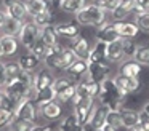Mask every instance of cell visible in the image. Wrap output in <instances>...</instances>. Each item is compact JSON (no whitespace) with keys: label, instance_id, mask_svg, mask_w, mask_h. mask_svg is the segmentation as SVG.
<instances>
[{"label":"cell","instance_id":"cell-1","mask_svg":"<svg viewBox=\"0 0 149 131\" xmlns=\"http://www.w3.org/2000/svg\"><path fill=\"white\" fill-rule=\"evenodd\" d=\"M106 10L96 6L95 3H87L82 10H79L75 13V21H77L79 26H101L103 22L107 21L106 16Z\"/></svg>","mask_w":149,"mask_h":131},{"label":"cell","instance_id":"cell-2","mask_svg":"<svg viewBox=\"0 0 149 131\" xmlns=\"http://www.w3.org/2000/svg\"><path fill=\"white\" fill-rule=\"evenodd\" d=\"M18 37H19V43L23 45L27 51H31L32 46L37 43V40L40 38V29L37 27L32 21L23 22V27H21Z\"/></svg>","mask_w":149,"mask_h":131},{"label":"cell","instance_id":"cell-3","mask_svg":"<svg viewBox=\"0 0 149 131\" xmlns=\"http://www.w3.org/2000/svg\"><path fill=\"white\" fill-rule=\"evenodd\" d=\"M93 107H95V98H82L77 104H74V115L80 126L88 125V118L93 112Z\"/></svg>","mask_w":149,"mask_h":131},{"label":"cell","instance_id":"cell-4","mask_svg":"<svg viewBox=\"0 0 149 131\" xmlns=\"http://www.w3.org/2000/svg\"><path fill=\"white\" fill-rule=\"evenodd\" d=\"M116 86L123 93L125 96H130L133 93H138L141 89V82L138 78H133V77H125L122 73H117L116 77H112Z\"/></svg>","mask_w":149,"mask_h":131},{"label":"cell","instance_id":"cell-5","mask_svg":"<svg viewBox=\"0 0 149 131\" xmlns=\"http://www.w3.org/2000/svg\"><path fill=\"white\" fill-rule=\"evenodd\" d=\"M13 112H15V117L21 118V120H27V121H32V123H36L37 120V109L31 99H23L21 102H18L16 107L13 109Z\"/></svg>","mask_w":149,"mask_h":131},{"label":"cell","instance_id":"cell-6","mask_svg":"<svg viewBox=\"0 0 149 131\" xmlns=\"http://www.w3.org/2000/svg\"><path fill=\"white\" fill-rule=\"evenodd\" d=\"M2 5H3V11L7 13L8 18L19 19V21L26 19L27 10H26V5L23 2H19V0H3Z\"/></svg>","mask_w":149,"mask_h":131},{"label":"cell","instance_id":"cell-7","mask_svg":"<svg viewBox=\"0 0 149 131\" xmlns=\"http://www.w3.org/2000/svg\"><path fill=\"white\" fill-rule=\"evenodd\" d=\"M109 73H111V66L107 64V61H101V62H90L88 64V70L85 75L90 80H93V82L100 83L101 80L109 77Z\"/></svg>","mask_w":149,"mask_h":131},{"label":"cell","instance_id":"cell-8","mask_svg":"<svg viewBox=\"0 0 149 131\" xmlns=\"http://www.w3.org/2000/svg\"><path fill=\"white\" fill-rule=\"evenodd\" d=\"M109 105L107 104H100V105H95L93 112H91L90 118H88V126L91 130H100L104 123H106V117H107V112H109Z\"/></svg>","mask_w":149,"mask_h":131},{"label":"cell","instance_id":"cell-9","mask_svg":"<svg viewBox=\"0 0 149 131\" xmlns=\"http://www.w3.org/2000/svg\"><path fill=\"white\" fill-rule=\"evenodd\" d=\"M61 56H63V46L61 45H53L47 46V53L43 56L45 66L48 69H61Z\"/></svg>","mask_w":149,"mask_h":131},{"label":"cell","instance_id":"cell-10","mask_svg":"<svg viewBox=\"0 0 149 131\" xmlns=\"http://www.w3.org/2000/svg\"><path fill=\"white\" fill-rule=\"evenodd\" d=\"M123 59H125V53H123V46H122V38H117V40L106 45L107 62H122Z\"/></svg>","mask_w":149,"mask_h":131},{"label":"cell","instance_id":"cell-11","mask_svg":"<svg viewBox=\"0 0 149 131\" xmlns=\"http://www.w3.org/2000/svg\"><path fill=\"white\" fill-rule=\"evenodd\" d=\"M39 112L47 121H55L63 115V107H61V104H59V101L58 102L52 101V102L39 105Z\"/></svg>","mask_w":149,"mask_h":131},{"label":"cell","instance_id":"cell-12","mask_svg":"<svg viewBox=\"0 0 149 131\" xmlns=\"http://www.w3.org/2000/svg\"><path fill=\"white\" fill-rule=\"evenodd\" d=\"M53 80H55V77H53L52 70H50L48 67L39 69L37 73L34 75V89H36V93L40 91V89H43V88H47V86H52Z\"/></svg>","mask_w":149,"mask_h":131},{"label":"cell","instance_id":"cell-13","mask_svg":"<svg viewBox=\"0 0 149 131\" xmlns=\"http://www.w3.org/2000/svg\"><path fill=\"white\" fill-rule=\"evenodd\" d=\"M117 38H120V37H119V34L116 32V29H114V22L106 21V22H103L101 26H98L96 40L104 42V43H111V42L117 40Z\"/></svg>","mask_w":149,"mask_h":131},{"label":"cell","instance_id":"cell-14","mask_svg":"<svg viewBox=\"0 0 149 131\" xmlns=\"http://www.w3.org/2000/svg\"><path fill=\"white\" fill-rule=\"evenodd\" d=\"M114 29L120 38H135L139 34L138 26L128 21H114Z\"/></svg>","mask_w":149,"mask_h":131},{"label":"cell","instance_id":"cell-15","mask_svg":"<svg viewBox=\"0 0 149 131\" xmlns=\"http://www.w3.org/2000/svg\"><path fill=\"white\" fill-rule=\"evenodd\" d=\"M135 11V0H120V3L111 11L114 21H125L127 16Z\"/></svg>","mask_w":149,"mask_h":131},{"label":"cell","instance_id":"cell-16","mask_svg":"<svg viewBox=\"0 0 149 131\" xmlns=\"http://www.w3.org/2000/svg\"><path fill=\"white\" fill-rule=\"evenodd\" d=\"M120 115H122V121H123V128L127 130H133L135 126H138L139 123V118H141V114L135 109H130V107H119Z\"/></svg>","mask_w":149,"mask_h":131},{"label":"cell","instance_id":"cell-17","mask_svg":"<svg viewBox=\"0 0 149 131\" xmlns=\"http://www.w3.org/2000/svg\"><path fill=\"white\" fill-rule=\"evenodd\" d=\"M141 70H143V66L139 62H136L135 59H123L117 73H122V75H125V77L138 78L139 73H141Z\"/></svg>","mask_w":149,"mask_h":131},{"label":"cell","instance_id":"cell-18","mask_svg":"<svg viewBox=\"0 0 149 131\" xmlns=\"http://www.w3.org/2000/svg\"><path fill=\"white\" fill-rule=\"evenodd\" d=\"M0 43L3 46L5 56H15L19 50V42L15 35H8V34H2L0 35Z\"/></svg>","mask_w":149,"mask_h":131},{"label":"cell","instance_id":"cell-19","mask_svg":"<svg viewBox=\"0 0 149 131\" xmlns=\"http://www.w3.org/2000/svg\"><path fill=\"white\" fill-rule=\"evenodd\" d=\"M72 51L75 53V56L79 58V59H85L87 61L88 54H90V45H88L87 38L80 37V35H77V37L72 40Z\"/></svg>","mask_w":149,"mask_h":131},{"label":"cell","instance_id":"cell-20","mask_svg":"<svg viewBox=\"0 0 149 131\" xmlns=\"http://www.w3.org/2000/svg\"><path fill=\"white\" fill-rule=\"evenodd\" d=\"M106 45L104 42L96 40V43L90 48V54L87 58V62H101V61H106Z\"/></svg>","mask_w":149,"mask_h":131},{"label":"cell","instance_id":"cell-21","mask_svg":"<svg viewBox=\"0 0 149 131\" xmlns=\"http://www.w3.org/2000/svg\"><path fill=\"white\" fill-rule=\"evenodd\" d=\"M55 30L58 35H63V37H68V38H74L79 35L80 27H79L77 21L75 22H61V24L55 26Z\"/></svg>","mask_w":149,"mask_h":131},{"label":"cell","instance_id":"cell-22","mask_svg":"<svg viewBox=\"0 0 149 131\" xmlns=\"http://www.w3.org/2000/svg\"><path fill=\"white\" fill-rule=\"evenodd\" d=\"M88 70V64L85 59H75L74 64H71V66L66 69V72H68L69 77H72V78H82V77L87 73Z\"/></svg>","mask_w":149,"mask_h":131},{"label":"cell","instance_id":"cell-23","mask_svg":"<svg viewBox=\"0 0 149 131\" xmlns=\"http://www.w3.org/2000/svg\"><path fill=\"white\" fill-rule=\"evenodd\" d=\"M53 21H55V15H53V11H52V8H50V6L45 10V11H42V13H39V15L32 16V22L39 29H43V27L52 26Z\"/></svg>","mask_w":149,"mask_h":131},{"label":"cell","instance_id":"cell-24","mask_svg":"<svg viewBox=\"0 0 149 131\" xmlns=\"http://www.w3.org/2000/svg\"><path fill=\"white\" fill-rule=\"evenodd\" d=\"M18 62H19V66H21V69H23V70H26V72H32V70H36L37 67H39L40 59L34 53H31V51H29V53L19 56Z\"/></svg>","mask_w":149,"mask_h":131},{"label":"cell","instance_id":"cell-25","mask_svg":"<svg viewBox=\"0 0 149 131\" xmlns=\"http://www.w3.org/2000/svg\"><path fill=\"white\" fill-rule=\"evenodd\" d=\"M24 5H26V10H27V16H36L48 8L47 0H26Z\"/></svg>","mask_w":149,"mask_h":131},{"label":"cell","instance_id":"cell-26","mask_svg":"<svg viewBox=\"0 0 149 131\" xmlns=\"http://www.w3.org/2000/svg\"><path fill=\"white\" fill-rule=\"evenodd\" d=\"M58 38H59V35L56 34V30H55L53 26H48V27L40 29V40H42L47 46L58 45Z\"/></svg>","mask_w":149,"mask_h":131},{"label":"cell","instance_id":"cell-27","mask_svg":"<svg viewBox=\"0 0 149 131\" xmlns=\"http://www.w3.org/2000/svg\"><path fill=\"white\" fill-rule=\"evenodd\" d=\"M34 99H36L37 105L47 104V102H52V101H55V99H56V91L53 89V86H47V88L37 91L36 96H34Z\"/></svg>","mask_w":149,"mask_h":131},{"label":"cell","instance_id":"cell-28","mask_svg":"<svg viewBox=\"0 0 149 131\" xmlns=\"http://www.w3.org/2000/svg\"><path fill=\"white\" fill-rule=\"evenodd\" d=\"M88 3V0H61L59 8L66 13H77Z\"/></svg>","mask_w":149,"mask_h":131},{"label":"cell","instance_id":"cell-29","mask_svg":"<svg viewBox=\"0 0 149 131\" xmlns=\"http://www.w3.org/2000/svg\"><path fill=\"white\" fill-rule=\"evenodd\" d=\"M23 22H24V21H19V19L7 18V21H5L3 27H2V30H3V34L15 35V37H16V35L19 34L21 27H23Z\"/></svg>","mask_w":149,"mask_h":131},{"label":"cell","instance_id":"cell-30","mask_svg":"<svg viewBox=\"0 0 149 131\" xmlns=\"http://www.w3.org/2000/svg\"><path fill=\"white\" fill-rule=\"evenodd\" d=\"M133 59L141 66H149V45H138L133 54Z\"/></svg>","mask_w":149,"mask_h":131},{"label":"cell","instance_id":"cell-31","mask_svg":"<svg viewBox=\"0 0 149 131\" xmlns=\"http://www.w3.org/2000/svg\"><path fill=\"white\" fill-rule=\"evenodd\" d=\"M106 123H109L111 126L117 128H123V121H122V115H120V110L116 107H111L109 112H107V117H106Z\"/></svg>","mask_w":149,"mask_h":131},{"label":"cell","instance_id":"cell-32","mask_svg":"<svg viewBox=\"0 0 149 131\" xmlns=\"http://www.w3.org/2000/svg\"><path fill=\"white\" fill-rule=\"evenodd\" d=\"M34 125H36V123H32V121L21 120V118L15 117L13 120H11V123L8 125V130H10V131H31Z\"/></svg>","mask_w":149,"mask_h":131},{"label":"cell","instance_id":"cell-33","mask_svg":"<svg viewBox=\"0 0 149 131\" xmlns=\"http://www.w3.org/2000/svg\"><path fill=\"white\" fill-rule=\"evenodd\" d=\"M80 126L75 118V115H68V117L63 118V121L59 123V131H77V128Z\"/></svg>","mask_w":149,"mask_h":131},{"label":"cell","instance_id":"cell-34","mask_svg":"<svg viewBox=\"0 0 149 131\" xmlns=\"http://www.w3.org/2000/svg\"><path fill=\"white\" fill-rule=\"evenodd\" d=\"M21 66L18 61H10V62H5V73H7V82L11 78H16L21 73Z\"/></svg>","mask_w":149,"mask_h":131},{"label":"cell","instance_id":"cell-35","mask_svg":"<svg viewBox=\"0 0 149 131\" xmlns=\"http://www.w3.org/2000/svg\"><path fill=\"white\" fill-rule=\"evenodd\" d=\"M13 118H15V112L11 109H7V107H2L0 105V130L8 128V125L11 123Z\"/></svg>","mask_w":149,"mask_h":131},{"label":"cell","instance_id":"cell-36","mask_svg":"<svg viewBox=\"0 0 149 131\" xmlns=\"http://www.w3.org/2000/svg\"><path fill=\"white\" fill-rule=\"evenodd\" d=\"M75 59H77V56H75V53L72 51V48H63V56H61V69L66 70L71 64L75 62Z\"/></svg>","mask_w":149,"mask_h":131},{"label":"cell","instance_id":"cell-37","mask_svg":"<svg viewBox=\"0 0 149 131\" xmlns=\"http://www.w3.org/2000/svg\"><path fill=\"white\" fill-rule=\"evenodd\" d=\"M135 22L138 26V29L144 34H149V11L148 13H143V15H136L135 16Z\"/></svg>","mask_w":149,"mask_h":131},{"label":"cell","instance_id":"cell-38","mask_svg":"<svg viewBox=\"0 0 149 131\" xmlns=\"http://www.w3.org/2000/svg\"><path fill=\"white\" fill-rule=\"evenodd\" d=\"M122 46H123V53H125V59H133V54L138 45L133 42V38H122Z\"/></svg>","mask_w":149,"mask_h":131},{"label":"cell","instance_id":"cell-39","mask_svg":"<svg viewBox=\"0 0 149 131\" xmlns=\"http://www.w3.org/2000/svg\"><path fill=\"white\" fill-rule=\"evenodd\" d=\"M74 94H75V83H72V85L68 86L66 89L59 91L58 94H56V99H58L59 102H69V101H72Z\"/></svg>","mask_w":149,"mask_h":131},{"label":"cell","instance_id":"cell-40","mask_svg":"<svg viewBox=\"0 0 149 131\" xmlns=\"http://www.w3.org/2000/svg\"><path fill=\"white\" fill-rule=\"evenodd\" d=\"M72 85V80L68 78V77H58V78L53 80V89L56 91V94H58L59 91H63V89H66L68 86Z\"/></svg>","mask_w":149,"mask_h":131},{"label":"cell","instance_id":"cell-41","mask_svg":"<svg viewBox=\"0 0 149 131\" xmlns=\"http://www.w3.org/2000/svg\"><path fill=\"white\" fill-rule=\"evenodd\" d=\"M91 3H95L96 6H100V8L106 10L107 13H111L120 3V0H91Z\"/></svg>","mask_w":149,"mask_h":131},{"label":"cell","instance_id":"cell-42","mask_svg":"<svg viewBox=\"0 0 149 131\" xmlns=\"http://www.w3.org/2000/svg\"><path fill=\"white\" fill-rule=\"evenodd\" d=\"M31 53H34L37 58H39V59H43V56H45V53H47V45H45V43H43V42L39 38V40H37V43L32 46Z\"/></svg>","mask_w":149,"mask_h":131},{"label":"cell","instance_id":"cell-43","mask_svg":"<svg viewBox=\"0 0 149 131\" xmlns=\"http://www.w3.org/2000/svg\"><path fill=\"white\" fill-rule=\"evenodd\" d=\"M135 11H136V15L148 13L149 11V0H135Z\"/></svg>","mask_w":149,"mask_h":131},{"label":"cell","instance_id":"cell-44","mask_svg":"<svg viewBox=\"0 0 149 131\" xmlns=\"http://www.w3.org/2000/svg\"><path fill=\"white\" fill-rule=\"evenodd\" d=\"M138 126L141 128V130H144V131H149V115H146V114L141 112V118H139Z\"/></svg>","mask_w":149,"mask_h":131},{"label":"cell","instance_id":"cell-45","mask_svg":"<svg viewBox=\"0 0 149 131\" xmlns=\"http://www.w3.org/2000/svg\"><path fill=\"white\" fill-rule=\"evenodd\" d=\"M7 83V73H5V62L0 61V88H3Z\"/></svg>","mask_w":149,"mask_h":131},{"label":"cell","instance_id":"cell-46","mask_svg":"<svg viewBox=\"0 0 149 131\" xmlns=\"http://www.w3.org/2000/svg\"><path fill=\"white\" fill-rule=\"evenodd\" d=\"M31 131H53L50 126H45V125H34Z\"/></svg>","mask_w":149,"mask_h":131},{"label":"cell","instance_id":"cell-47","mask_svg":"<svg viewBox=\"0 0 149 131\" xmlns=\"http://www.w3.org/2000/svg\"><path fill=\"white\" fill-rule=\"evenodd\" d=\"M7 18H8V16H7V13H5L3 10L0 8V29L3 27V24H5V21H7Z\"/></svg>","mask_w":149,"mask_h":131},{"label":"cell","instance_id":"cell-48","mask_svg":"<svg viewBox=\"0 0 149 131\" xmlns=\"http://www.w3.org/2000/svg\"><path fill=\"white\" fill-rule=\"evenodd\" d=\"M100 130H101V131H117V128H114V126H111V125H109V123H104V125H103V126H101V128H100Z\"/></svg>","mask_w":149,"mask_h":131},{"label":"cell","instance_id":"cell-49","mask_svg":"<svg viewBox=\"0 0 149 131\" xmlns=\"http://www.w3.org/2000/svg\"><path fill=\"white\" fill-rule=\"evenodd\" d=\"M143 114L149 115V102H146V104H144V107H143Z\"/></svg>","mask_w":149,"mask_h":131},{"label":"cell","instance_id":"cell-50","mask_svg":"<svg viewBox=\"0 0 149 131\" xmlns=\"http://www.w3.org/2000/svg\"><path fill=\"white\" fill-rule=\"evenodd\" d=\"M5 56V51H3V46H2V43H0V59Z\"/></svg>","mask_w":149,"mask_h":131},{"label":"cell","instance_id":"cell-51","mask_svg":"<svg viewBox=\"0 0 149 131\" xmlns=\"http://www.w3.org/2000/svg\"><path fill=\"white\" fill-rule=\"evenodd\" d=\"M50 3H53V5H59V3H61V0H50Z\"/></svg>","mask_w":149,"mask_h":131},{"label":"cell","instance_id":"cell-52","mask_svg":"<svg viewBox=\"0 0 149 131\" xmlns=\"http://www.w3.org/2000/svg\"><path fill=\"white\" fill-rule=\"evenodd\" d=\"M130 131H144V130H141V128H139V126H135V128H133V130H130Z\"/></svg>","mask_w":149,"mask_h":131},{"label":"cell","instance_id":"cell-53","mask_svg":"<svg viewBox=\"0 0 149 131\" xmlns=\"http://www.w3.org/2000/svg\"><path fill=\"white\" fill-rule=\"evenodd\" d=\"M2 96H3V88H0V99H2Z\"/></svg>","mask_w":149,"mask_h":131},{"label":"cell","instance_id":"cell-54","mask_svg":"<svg viewBox=\"0 0 149 131\" xmlns=\"http://www.w3.org/2000/svg\"><path fill=\"white\" fill-rule=\"evenodd\" d=\"M90 131H101V130H91V128H90Z\"/></svg>","mask_w":149,"mask_h":131},{"label":"cell","instance_id":"cell-55","mask_svg":"<svg viewBox=\"0 0 149 131\" xmlns=\"http://www.w3.org/2000/svg\"><path fill=\"white\" fill-rule=\"evenodd\" d=\"M0 131H10V130H0Z\"/></svg>","mask_w":149,"mask_h":131},{"label":"cell","instance_id":"cell-56","mask_svg":"<svg viewBox=\"0 0 149 131\" xmlns=\"http://www.w3.org/2000/svg\"><path fill=\"white\" fill-rule=\"evenodd\" d=\"M58 131H59V130H58Z\"/></svg>","mask_w":149,"mask_h":131}]
</instances>
